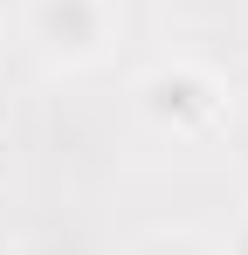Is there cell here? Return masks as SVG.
<instances>
[{
    "instance_id": "obj_1",
    "label": "cell",
    "mask_w": 248,
    "mask_h": 255,
    "mask_svg": "<svg viewBox=\"0 0 248 255\" xmlns=\"http://www.w3.org/2000/svg\"><path fill=\"white\" fill-rule=\"evenodd\" d=\"M131 104H138V118L172 138V145H207L214 131L228 125V111H235V97L228 83L207 69V62H186V55H172V62H152L138 90H131Z\"/></svg>"
},
{
    "instance_id": "obj_2",
    "label": "cell",
    "mask_w": 248,
    "mask_h": 255,
    "mask_svg": "<svg viewBox=\"0 0 248 255\" xmlns=\"http://www.w3.org/2000/svg\"><path fill=\"white\" fill-rule=\"evenodd\" d=\"M21 35L48 69H90L118 42L111 0H21Z\"/></svg>"
},
{
    "instance_id": "obj_3",
    "label": "cell",
    "mask_w": 248,
    "mask_h": 255,
    "mask_svg": "<svg viewBox=\"0 0 248 255\" xmlns=\"http://www.w3.org/2000/svg\"><path fill=\"white\" fill-rule=\"evenodd\" d=\"M131 255H228V249L200 228H152V235L131 242Z\"/></svg>"
}]
</instances>
